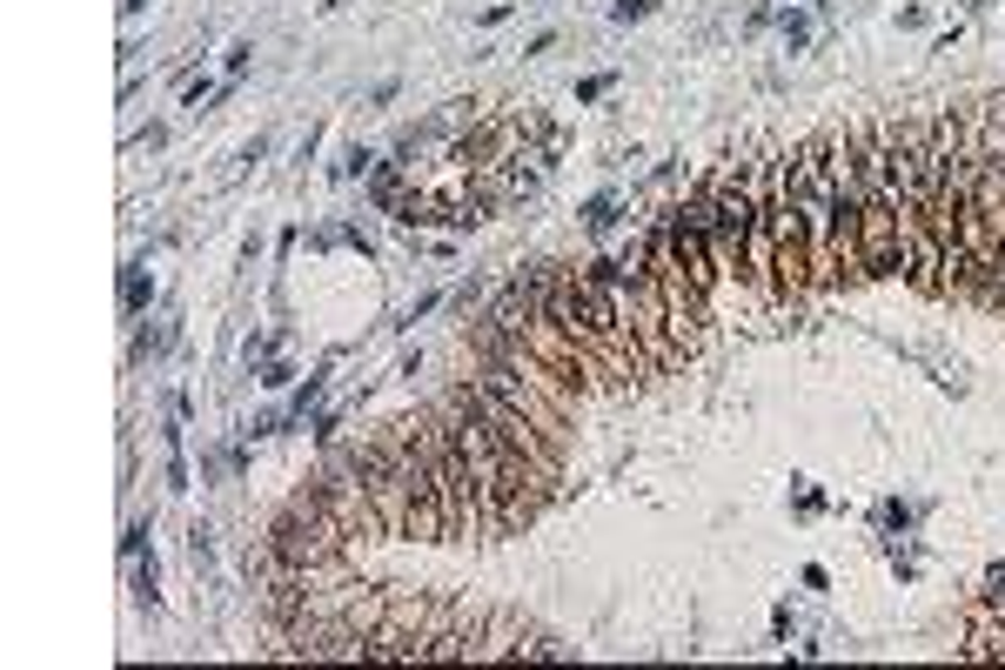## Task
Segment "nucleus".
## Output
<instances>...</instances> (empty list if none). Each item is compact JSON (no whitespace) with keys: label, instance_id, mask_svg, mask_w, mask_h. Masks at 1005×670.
Returning <instances> with one entry per match:
<instances>
[{"label":"nucleus","instance_id":"obj_16","mask_svg":"<svg viewBox=\"0 0 1005 670\" xmlns=\"http://www.w3.org/2000/svg\"><path fill=\"white\" fill-rule=\"evenodd\" d=\"M141 8H148V0H121V14H141Z\"/></svg>","mask_w":1005,"mask_h":670},{"label":"nucleus","instance_id":"obj_2","mask_svg":"<svg viewBox=\"0 0 1005 670\" xmlns=\"http://www.w3.org/2000/svg\"><path fill=\"white\" fill-rule=\"evenodd\" d=\"M852 141H858V161H865V202H858V262H865V282H885V275H905V235H898V182H891V154H885V134L878 121H852Z\"/></svg>","mask_w":1005,"mask_h":670},{"label":"nucleus","instance_id":"obj_9","mask_svg":"<svg viewBox=\"0 0 1005 670\" xmlns=\"http://www.w3.org/2000/svg\"><path fill=\"white\" fill-rule=\"evenodd\" d=\"M610 221H617V195H597L591 208H583V228H591V235H604Z\"/></svg>","mask_w":1005,"mask_h":670},{"label":"nucleus","instance_id":"obj_3","mask_svg":"<svg viewBox=\"0 0 1005 670\" xmlns=\"http://www.w3.org/2000/svg\"><path fill=\"white\" fill-rule=\"evenodd\" d=\"M262 543H269L282 563H295V570H343V556H349V537L335 530V517H328V502H322L315 483H302V489L289 496V510L269 523Z\"/></svg>","mask_w":1005,"mask_h":670},{"label":"nucleus","instance_id":"obj_13","mask_svg":"<svg viewBox=\"0 0 1005 670\" xmlns=\"http://www.w3.org/2000/svg\"><path fill=\"white\" fill-rule=\"evenodd\" d=\"M215 95H221L215 80H188V88H182V101H188V108H202V101H215Z\"/></svg>","mask_w":1005,"mask_h":670},{"label":"nucleus","instance_id":"obj_7","mask_svg":"<svg viewBox=\"0 0 1005 670\" xmlns=\"http://www.w3.org/2000/svg\"><path fill=\"white\" fill-rule=\"evenodd\" d=\"M476 657H570V650H563L556 637L517 624L510 610H489V617H483V650H476Z\"/></svg>","mask_w":1005,"mask_h":670},{"label":"nucleus","instance_id":"obj_14","mask_svg":"<svg viewBox=\"0 0 1005 670\" xmlns=\"http://www.w3.org/2000/svg\"><path fill=\"white\" fill-rule=\"evenodd\" d=\"M604 95H610V74H591V80L576 88V101H604Z\"/></svg>","mask_w":1005,"mask_h":670},{"label":"nucleus","instance_id":"obj_12","mask_svg":"<svg viewBox=\"0 0 1005 670\" xmlns=\"http://www.w3.org/2000/svg\"><path fill=\"white\" fill-rule=\"evenodd\" d=\"M657 8V0H617V8H610V21H644Z\"/></svg>","mask_w":1005,"mask_h":670},{"label":"nucleus","instance_id":"obj_5","mask_svg":"<svg viewBox=\"0 0 1005 670\" xmlns=\"http://www.w3.org/2000/svg\"><path fill=\"white\" fill-rule=\"evenodd\" d=\"M343 456L356 463V476H363V489H369V502H376L382 537H402V530H409V456H402V436L382 430V436H369V443H356V450H343Z\"/></svg>","mask_w":1005,"mask_h":670},{"label":"nucleus","instance_id":"obj_6","mask_svg":"<svg viewBox=\"0 0 1005 670\" xmlns=\"http://www.w3.org/2000/svg\"><path fill=\"white\" fill-rule=\"evenodd\" d=\"M430 443H436V483H443V523H450V543H456V537H476V530H483L476 476H469V456H463V443H456L450 402L430 409Z\"/></svg>","mask_w":1005,"mask_h":670},{"label":"nucleus","instance_id":"obj_10","mask_svg":"<svg viewBox=\"0 0 1005 670\" xmlns=\"http://www.w3.org/2000/svg\"><path fill=\"white\" fill-rule=\"evenodd\" d=\"M335 430H343V409H322L315 423H309V436H315V443H335Z\"/></svg>","mask_w":1005,"mask_h":670},{"label":"nucleus","instance_id":"obj_8","mask_svg":"<svg viewBox=\"0 0 1005 670\" xmlns=\"http://www.w3.org/2000/svg\"><path fill=\"white\" fill-rule=\"evenodd\" d=\"M148 295H154V289H148V275H141V269H128V275H121V309H128V315H141V309H148Z\"/></svg>","mask_w":1005,"mask_h":670},{"label":"nucleus","instance_id":"obj_15","mask_svg":"<svg viewBox=\"0 0 1005 670\" xmlns=\"http://www.w3.org/2000/svg\"><path fill=\"white\" fill-rule=\"evenodd\" d=\"M979 591H1005V563H992V570H985V583H979Z\"/></svg>","mask_w":1005,"mask_h":670},{"label":"nucleus","instance_id":"obj_1","mask_svg":"<svg viewBox=\"0 0 1005 670\" xmlns=\"http://www.w3.org/2000/svg\"><path fill=\"white\" fill-rule=\"evenodd\" d=\"M450 423H456V443L469 456V476H476V510H483V530H517L530 523L543 502L556 496V476H543L510 436H496L476 409L450 402Z\"/></svg>","mask_w":1005,"mask_h":670},{"label":"nucleus","instance_id":"obj_4","mask_svg":"<svg viewBox=\"0 0 1005 670\" xmlns=\"http://www.w3.org/2000/svg\"><path fill=\"white\" fill-rule=\"evenodd\" d=\"M402 436V456H409V530L415 543H450V523H443V483H436V443H430V409L423 415H402L389 423Z\"/></svg>","mask_w":1005,"mask_h":670},{"label":"nucleus","instance_id":"obj_11","mask_svg":"<svg viewBox=\"0 0 1005 670\" xmlns=\"http://www.w3.org/2000/svg\"><path fill=\"white\" fill-rule=\"evenodd\" d=\"M315 402H322V376H309V382H302V389H295V415H309V409H315Z\"/></svg>","mask_w":1005,"mask_h":670}]
</instances>
